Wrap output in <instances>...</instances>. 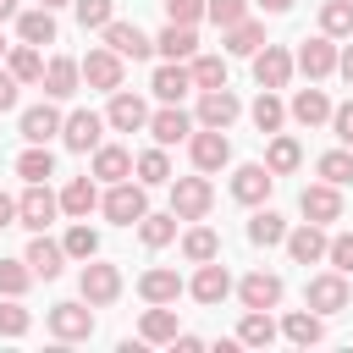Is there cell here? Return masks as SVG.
Listing matches in <instances>:
<instances>
[{
    "label": "cell",
    "instance_id": "1",
    "mask_svg": "<svg viewBox=\"0 0 353 353\" xmlns=\"http://www.w3.org/2000/svg\"><path fill=\"white\" fill-rule=\"evenodd\" d=\"M99 210L116 221V226H138L143 215H149V199H143V182H110V193L99 199Z\"/></svg>",
    "mask_w": 353,
    "mask_h": 353
},
{
    "label": "cell",
    "instance_id": "2",
    "mask_svg": "<svg viewBox=\"0 0 353 353\" xmlns=\"http://www.w3.org/2000/svg\"><path fill=\"white\" fill-rule=\"evenodd\" d=\"M303 303H309L314 314H342V309L353 303V287H347V276H342V270H325V276H309Z\"/></svg>",
    "mask_w": 353,
    "mask_h": 353
},
{
    "label": "cell",
    "instance_id": "3",
    "mask_svg": "<svg viewBox=\"0 0 353 353\" xmlns=\"http://www.w3.org/2000/svg\"><path fill=\"white\" fill-rule=\"evenodd\" d=\"M210 204H215V188L204 176H171V210H176V221H204Z\"/></svg>",
    "mask_w": 353,
    "mask_h": 353
},
{
    "label": "cell",
    "instance_id": "4",
    "mask_svg": "<svg viewBox=\"0 0 353 353\" xmlns=\"http://www.w3.org/2000/svg\"><path fill=\"white\" fill-rule=\"evenodd\" d=\"M77 292H83L94 309H105V303H116V298H121V270H116V265H105V259H88V265H83V276H77Z\"/></svg>",
    "mask_w": 353,
    "mask_h": 353
},
{
    "label": "cell",
    "instance_id": "5",
    "mask_svg": "<svg viewBox=\"0 0 353 353\" xmlns=\"http://www.w3.org/2000/svg\"><path fill=\"white\" fill-rule=\"evenodd\" d=\"M55 215H61V199L50 193V182H28V193L17 199V221H22L28 232H44Z\"/></svg>",
    "mask_w": 353,
    "mask_h": 353
},
{
    "label": "cell",
    "instance_id": "6",
    "mask_svg": "<svg viewBox=\"0 0 353 353\" xmlns=\"http://www.w3.org/2000/svg\"><path fill=\"white\" fill-rule=\"evenodd\" d=\"M50 331L61 336V342H88L94 336V303L83 298V303H55L50 309Z\"/></svg>",
    "mask_w": 353,
    "mask_h": 353
},
{
    "label": "cell",
    "instance_id": "7",
    "mask_svg": "<svg viewBox=\"0 0 353 353\" xmlns=\"http://www.w3.org/2000/svg\"><path fill=\"white\" fill-rule=\"evenodd\" d=\"M336 55H342V50L331 44V33H320V39H303L292 61H298V72H303L309 83H320V77H331V72H336Z\"/></svg>",
    "mask_w": 353,
    "mask_h": 353
},
{
    "label": "cell",
    "instance_id": "8",
    "mask_svg": "<svg viewBox=\"0 0 353 353\" xmlns=\"http://www.w3.org/2000/svg\"><path fill=\"white\" fill-rule=\"evenodd\" d=\"M83 83L99 88V94H116V88H121V55H116L110 44L88 50V55H83Z\"/></svg>",
    "mask_w": 353,
    "mask_h": 353
},
{
    "label": "cell",
    "instance_id": "9",
    "mask_svg": "<svg viewBox=\"0 0 353 353\" xmlns=\"http://www.w3.org/2000/svg\"><path fill=\"white\" fill-rule=\"evenodd\" d=\"M243 116V99L232 94V88H199V127H232Z\"/></svg>",
    "mask_w": 353,
    "mask_h": 353
},
{
    "label": "cell",
    "instance_id": "10",
    "mask_svg": "<svg viewBox=\"0 0 353 353\" xmlns=\"http://www.w3.org/2000/svg\"><path fill=\"white\" fill-rule=\"evenodd\" d=\"M105 116H94V110H72L66 116V127H61V143L72 149V154H88V149H99V138H105Z\"/></svg>",
    "mask_w": 353,
    "mask_h": 353
},
{
    "label": "cell",
    "instance_id": "11",
    "mask_svg": "<svg viewBox=\"0 0 353 353\" xmlns=\"http://www.w3.org/2000/svg\"><path fill=\"white\" fill-rule=\"evenodd\" d=\"M188 154H193L199 171H221V165L232 160V138H226L221 127H199V132L188 138Z\"/></svg>",
    "mask_w": 353,
    "mask_h": 353
},
{
    "label": "cell",
    "instance_id": "12",
    "mask_svg": "<svg viewBox=\"0 0 353 353\" xmlns=\"http://www.w3.org/2000/svg\"><path fill=\"white\" fill-rule=\"evenodd\" d=\"M298 210H303V221H342V188L336 182H314V188H303L298 193Z\"/></svg>",
    "mask_w": 353,
    "mask_h": 353
},
{
    "label": "cell",
    "instance_id": "13",
    "mask_svg": "<svg viewBox=\"0 0 353 353\" xmlns=\"http://www.w3.org/2000/svg\"><path fill=\"white\" fill-rule=\"evenodd\" d=\"M325 248H331V237H325L320 221H303V226L287 232V254H292V265H320Z\"/></svg>",
    "mask_w": 353,
    "mask_h": 353
},
{
    "label": "cell",
    "instance_id": "14",
    "mask_svg": "<svg viewBox=\"0 0 353 353\" xmlns=\"http://www.w3.org/2000/svg\"><path fill=\"white\" fill-rule=\"evenodd\" d=\"M105 44H110L121 61H149V50H154V39H149L138 22H105Z\"/></svg>",
    "mask_w": 353,
    "mask_h": 353
},
{
    "label": "cell",
    "instance_id": "15",
    "mask_svg": "<svg viewBox=\"0 0 353 353\" xmlns=\"http://www.w3.org/2000/svg\"><path fill=\"white\" fill-rule=\"evenodd\" d=\"M237 298H243V309H276L281 303V276L276 270H248L237 281Z\"/></svg>",
    "mask_w": 353,
    "mask_h": 353
},
{
    "label": "cell",
    "instance_id": "16",
    "mask_svg": "<svg viewBox=\"0 0 353 353\" xmlns=\"http://www.w3.org/2000/svg\"><path fill=\"white\" fill-rule=\"evenodd\" d=\"M292 66H298V61H292L281 44H265V50L254 55V83H259V88H287Z\"/></svg>",
    "mask_w": 353,
    "mask_h": 353
},
{
    "label": "cell",
    "instance_id": "17",
    "mask_svg": "<svg viewBox=\"0 0 353 353\" xmlns=\"http://www.w3.org/2000/svg\"><path fill=\"white\" fill-rule=\"evenodd\" d=\"M270 188H276V171L270 165H237V176H232V199L237 204H265Z\"/></svg>",
    "mask_w": 353,
    "mask_h": 353
},
{
    "label": "cell",
    "instance_id": "18",
    "mask_svg": "<svg viewBox=\"0 0 353 353\" xmlns=\"http://www.w3.org/2000/svg\"><path fill=\"white\" fill-rule=\"evenodd\" d=\"M188 292H193L204 309H215V303L232 292V270H226V265H215V259H204V265H199V276L188 281Z\"/></svg>",
    "mask_w": 353,
    "mask_h": 353
},
{
    "label": "cell",
    "instance_id": "19",
    "mask_svg": "<svg viewBox=\"0 0 353 353\" xmlns=\"http://www.w3.org/2000/svg\"><path fill=\"white\" fill-rule=\"evenodd\" d=\"M77 83H83V61H72V55H50V66H44V94H50V99H72Z\"/></svg>",
    "mask_w": 353,
    "mask_h": 353
},
{
    "label": "cell",
    "instance_id": "20",
    "mask_svg": "<svg viewBox=\"0 0 353 353\" xmlns=\"http://www.w3.org/2000/svg\"><path fill=\"white\" fill-rule=\"evenodd\" d=\"M149 132H154V143H160V149H171V143L193 138V116H188L182 105H165V110H154V116H149Z\"/></svg>",
    "mask_w": 353,
    "mask_h": 353
},
{
    "label": "cell",
    "instance_id": "21",
    "mask_svg": "<svg viewBox=\"0 0 353 353\" xmlns=\"http://www.w3.org/2000/svg\"><path fill=\"white\" fill-rule=\"evenodd\" d=\"M149 88H154V99H165V105H176L188 88H193V66H182V61H165V66H154V77H149Z\"/></svg>",
    "mask_w": 353,
    "mask_h": 353
},
{
    "label": "cell",
    "instance_id": "22",
    "mask_svg": "<svg viewBox=\"0 0 353 353\" xmlns=\"http://www.w3.org/2000/svg\"><path fill=\"white\" fill-rule=\"evenodd\" d=\"M287 116L298 121V127H320V121H331V99H325V88H298L292 94V105H287Z\"/></svg>",
    "mask_w": 353,
    "mask_h": 353
},
{
    "label": "cell",
    "instance_id": "23",
    "mask_svg": "<svg viewBox=\"0 0 353 353\" xmlns=\"http://www.w3.org/2000/svg\"><path fill=\"white\" fill-rule=\"evenodd\" d=\"M105 121L116 127V132H138V127H149V105L138 99V94H110V110H105Z\"/></svg>",
    "mask_w": 353,
    "mask_h": 353
},
{
    "label": "cell",
    "instance_id": "24",
    "mask_svg": "<svg viewBox=\"0 0 353 353\" xmlns=\"http://www.w3.org/2000/svg\"><path fill=\"white\" fill-rule=\"evenodd\" d=\"M61 127H66V116L55 105H28L22 110V138L28 143H50V138H61Z\"/></svg>",
    "mask_w": 353,
    "mask_h": 353
},
{
    "label": "cell",
    "instance_id": "25",
    "mask_svg": "<svg viewBox=\"0 0 353 353\" xmlns=\"http://www.w3.org/2000/svg\"><path fill=\"white\" fill-rule=\"evenodd\" d=\"M127 176H132V154L121 143H99L94 149V182L110 188V182H127Z\"/></svg>",
    "mask_w": 353,
    "mask_h": 353
},
{
    "label": "cell",
    "instance_id": "26",
    "mask_svg": "<svg viewBox=\"0 0 353 353\" xmlns=\"http://www.w3.org/2000/svg\"><path fill=\"white\" fill-rule=\"evenodd\" d=\"M22 259L33 265V276H39V281H55V276H61V259H66V243H50V237L39 232V237L28 243V254H22Z\"/></svg>",
    "mask_w": 353,
    "mask_h": 353
},
{
    "label": "cell",
    "instance_id": "27",
    "mask_svg": "<svg viewBox=\"0 0 353 353\" xmlns=\"http://www.w3.org/2000/svg\"><path fill=\"white\" fill-rule=\"evenodd\" d=\"M138 292H143V303H176V298H182V276L165 270V265H160V270H143V276H138Z\"/></svg>",
    "mask_w": 353,
    "mask_h": 353
},
{
    "label": "cell",
    "instance_id": "28",
    "mask_svg": "<svg viewBox=\"0 0 353 353\" xmlns=\"http://www.w3.org/2000/svg\"><path fill=\"white\" fill-rule=\"evenodd\" d=\"M154 50H160L165 61H193V55H199V33L182 28V22H165V33L154 39Z\"/></svg>",
    "mask_w": 353,
    "mask_h": 353
},
{
    "label": "cell",
    "instance_id": "29",
    "mask_svg": "<svg viewBox=\"0 0 353 353\" xmlns=\"http://www.w3.org/2000/svg\"><path fill=\"white\" fill-rule=\"evenodd\" d=\"M99 204V188H94V171L88 176H72L66 188H61V210L66 215H77V221H88V210Z\"/></svg>",
    "mask_w": 353,
    "mask_h": 353
},
{
    "label": "cell",
    "instance_id": "30",
    "mask_svg": "<svg viewBox=\"0 0 353 353\" xmlns=\"http://www.w3.org/2000/svg\"><path fill=\"white\" fill-rule=\"evenodd\" d=\"M17 39H22V44H55V11H50V6L22 11V17H17Z\"/></svg>",
    "mask_w": 353,
    "mask_h": 353
},
{
    "label": "cell",
    "instance_id": "31",
    "mask_svg": "<svg viewBox=\"0 0 353 353\" xmlns=\"http://www.w3.org/2000/svg\"><path fill=\"white\" fill-rule=\"evenodd\" d=\"M6 66H11L17 83H44V55H39V44H11V50H6Z\"/></svg>",
    "mask_w": 353,
    "mask_h": 353
},
{
    "label": "cell",
    "instance_id": "32",
    "mask_svg": "<svg viewBox=\"0 0 353 353\" xmlns=\"http://www.w3.org/2000/svg\"><path fill=\"white\" fill-rule=\"evenodd\" d=\"M281 336H287V342H298V347H309V342H320V336H325V325H320V314L303 303V309H292V314L281 320Z\"/></svg>",
    "mask_w": 353,
    "mask_h": 353
},
{
    "label": "cell",
    "instance_id": "33",
    "mask_svg": "<svg viewBox=\"0 0 353 353\" xmlns=\"http://www.w3.org/2000/svg\"><path fill=\"white\" fill-rule=\"evenodd\" d=\"M265 50V22L243 17L237 28H226V55H259Z\"/></svg>",
    "mask_w": 353,
    "mask_h": 353
},
{
    "label": "cell",
    "instance_id": "34",
    "mask_svg": "<svg viewBox=\"0 0 353 353\" xmlns=\"http://www.w3.org/2000/svg\"><path fill=\"white\" fill-rule=\"evenodd\" d=\"M17 176H22V182H50V176H55V154H50L44 143H28V149L17 154Z\"/></svg>",
    "mask_w": 353,
    "mask_h": 353
},
{
    "label": "cell",
    "instance_id": "35",
    "mask_svg": "<svg viewBox=\"0 0 353 353\" xmlns=\"http://www.w3.org/2000/svg\"><path fill=\"white\" fill-rule=\"evenodd\" d=\"M182 259H188V265L221 259V237H215L210 226H188V232H182Z\"/></svg>",
    "mask_w": 353,
    "mask_h": 353
},
{
    "label": "cell",
    "instance_id": "36",
    "mask_svg": "<svg viewBox=\"0 0 353 353\" xmlns=\"http://www.w3.org/2000/svg\"><path fill=\"white\" fill-rule=\"evenodd\" d=\"M237 342H243V347H270V342H276V320H270V309H248L243 325H237Z\"/></svg>",
    "mask_w": 353,
    "mask_h": 353
},
{
    "label": "cell",
    "instance_id": "37",
    "mask_svg": "<svg viewBox=\"0 0 353 353\" xmlns=\"http://www.w3.org/2000/svg\"><path fill=\"white\" fill-rule=\"evenodd\" d=\"M265 165H270L276 176H287V171H298V165H303V149H298V138H287V132H276V138H270V149H265Z\"/></svg>",
    "mask_w": 353,
    "mask_h": 353
},
{
    "label": "cell",
    "instance_id": "38",
    "mask_svg": "<svg viewBox=\"0 0 353 353\" xmlns=\"http://www.w3.org/2000/svg\"><path fill=\"white\" fill-rule=\"evenodd\" d=\"M248 243H254V248H276V243H287V221H281L276 210H259V215L248 221Z\"/></svg>",
    "mask_w": 353,
    "mask_h": 353
},
{
    "label": "cell",
    "instance_id": "39",
    "mask_svg": "<svg viewBox=\"0 0 353 353\" xmlns=\"http://www.w3.org/2000/svg\"><path fill=\"white\" fill-rule=\"evenodd\" d=\"M132 171H138V182H143V188L171 182V160H165V149H160V143H154V149H143V154L132 160Z\"/></svg>",
    "mask_w": 353,
    "mask_h": 353
},
{
    "label": "cell",
    "instance_id": "40",
    "mask_svg": "<svg viewBox=\"0 0 353 353\" xmlns=\"http://www.w3.org/2000/svg\"><path fill=\"white\" fill-rule=\"evenodd\" d=\"M281 121H287V105L276 99V88H259V99H254V127H259V132H281Z\"/></svg>",
    "mask_w": 353,
    "mask_h": 353
},
{
    "label": "cell",
    "instance_id": "41",
    "mask_svg": "<svg viewBox=\"0 0 353 353\" xmlns=\"http://www.w3.org/2000/svg\"><path fill=\"white\" fill-rule=\"evenodd\" d=\"M138 336H143V342H176V314H171L165 303H154V309L143 314V325H138Z\"/></svg>",
    "mask_w": 353,
    "mask_h": 353
},
{
    "label": "cell",
    "instance_id": "42",
    "mask_svg": "<svg viewBox=\"0 0 353 353\" xmlns=\"http://www.w3.org/2000/svg\"><path fill=\"white\" fill-rule=\"evenodd\" d=\"M320 33L347 39V33H353V0H325V6H320Z\"/></svg>",
    "mask_w": 353,
    "mask_h": 353
},
{
    "label": "cell",
    "instance_id": "43",
    "mask_svg": "<svg viewBox=\"0 0 353 353\" xmlns=\"http://www.w3.org/2000/svg\"><path fill=\"white\" fill-rule=\"evenodd\" d=\"M28 281H39L28 259H0V292H6V298H22Z\"/></svg>",
    "mask_w": 353,
    "mask_h": 353
},
{
    "label": "cell",
    "instance_id": "44",
    "mask_svg": "<svg viewBox=\"0 0 353 353\" xmlns=\"http://www.w3.org/2000/svg\"><path fill=\"white\" fill-rule=\"evenodd\" d=\"M138 237H143L149 248H165V243L176 237V210H171V215H143V221H138Z\"/></svg>",
    "mask_w": 353,
    "mask_h": 353
},
{
    "label": "cell",
    "instance_id": "45",
    "mask_svg": "<svg viewBox=\"0 0 353 353\" xmlns=\"http://www.w3.org/2000/svg\"><path fill=\"white\" fill-rule=\"evenodd\" d=\"M61 243H66V259H94V254H99V232H94L88 221H77Z\"/></svg>",
    "mask_w": 353,
    "mask_h": 353
},
{
    "label": "cell",
    "instance_id": "46",
    "mask_svg": "<svg viewBox=\"0 0 353 353\" xmlns=\"http://www.w3.org/2000/svg\"><path fill=\"white\" fill-rule=\"evenodd\" d=\"M325 182H336V188H347L353 182V149H331V154H320V165H314Z\"/></svg>",
    "mask_w": 353,
    "mask_h": 353
},
{
    "label": "cell",
    "instance_id": "47",
    "mask_svg": "<svg viewBox=\"0 0 353 353\" xmlns=\"http://www.w3.org/2000/svg\"><path fill=\"white\" fill-rule=\"evenodd\" d=\"M193 88H226V61L221 55H193Z\"/></svg>",
    "mask_w": 353,
    "mask_h": 353
},
{
    "label": "cell",
    "instance_id": "48",
    "mask_svg": "<svg viewBox=\"0 0 353 353\" xmlns=\"http://www.w3.org/2000/svg\"><path fill=\"white\" fill-rule=\"evenodd\" d=\"M72 11L83 28H99V33H105V22H116V0H72Z\"/></svg>",
    "mask_w": 353,
    "mask_h": 353
},
{
    "label": "cell",
    "instance_id": "49",
    "mask_svg": "<svg viewBox=\"0 0 353 353\" xmlns=\"http://www.w3.org/2000/svg\"><path fill=\"white\" fill-rule=\"evenodd\" d=\"M28 325H33V314H28L17 298H6V303H0V336H28Z\"/></svg>",
    "mask_w": 353,
    "mask_h": 353
},
{
    "label": "cell",
    "instance_id": "50",
    "mask_svg": "<svg viewBox=\"0 0 353 353\" xmlns=\"http://www.w3.org/2000/svg\"><path fill=\"white\" fill-rule=\"evenodd\" d=\"M204 17H210L215 28H237V22L248 17V0H210V6H204Z\"/></svg>",
    "mask_w": 353,
    "mask_h": 353
},
{
    "label": "cell",
    "instance_id": "51",
    "mask_svg": "<svg viewBox=\"0 0 353 353\" xmlns=\"http://www.w3.org/2000/svg\"><path fill=\"white\" fill-rule=\"evenodd\" d=\"M325 259H331V270L353 276V232H336V237H331V248H325Z\"/></svg>",
    "mask_w": 353,
    "mask_h": 353
},
{
    "label": "cell",
    "instance_id": "52",
    "mask_svg": "<svg viewBox=\"0 0 353 353\" xmlns=\"http://www.w3.org/2000/svg\"><path fill=\"white\" fill-rule=\"evenodd\" d=\"M204 6H210V0H165V22H182V28H193V22L204 17Z\"/></svg>",
    "mask_w": 353,
    "mask_h": 353
},
{
    "label": "cell",
    "instance_id": "53",
    "mask_svg": "<svg viewBox=\"0 0 353 353\" xmlns=\"http://www.w3.org/2000/svg\"><path fill=\"white\" fill-rule=\"evenodd\" d=\"M331 127H336V138H342V143H347V149H353V99H347V105H336V110H331Z\"/></svg>",
    "mask_w": 353,
    "mask_h": 353
},
{
    "label": "cell",
    "instance_id": "54",
    "mask_svg": "<svg viewBox=\"0 0 353 353\" xmlns=\"http://www.w3.org/2000/svg\"><path fill=\"white\" fill-rule=\"evenodd\" d=\"M17 88H22V83H17V77H11V66H6V72H0V110H11V105H17Z\"/></svg>",
    "mask_w": 353,
    "mask_h": 353
},
{
    "label": "cell",
    "instance_id": "55",
    "mask_svg": "<svg viewBox=\"0 0 353 353\" xmlns=\"http://www.w3.org/2000/svg\"><path fill=\"white\" fill-rule=\"evenodd\" d=\"M11 221H17V199H11V193H0V226H11Z\"/></svg>",
    "mask_w": 353,
    "mask_h": 353
},
{
    "label": "cell",
    "instance_id": "56",
    "mask_svg": "<svg viewBox=\"0 0 353 353\" xmlns=\"http://www.w3.org/2000/svg\"><path fill=\"white\" fill-rule=\"evenodd\" d=\"M336 72H342V77H347V83H353V44H347V50H342V55H336Z\"/></svg>",
    "mask_w": 353,
    "mask_h": 353
},
{
    "label": "cell",
    "instance_id": "57",
    "mask_svg": "<svg viewBox=\"0 0 353 353\" xmlns=\"http://www.w3.org/2000/svg\"><path fill=\"white\" fill-rule=\"evenodd\" d=\"M259 6H265L270 17H281V11H292V0H259Z\"/></svg>",
    "mask_w": 353,
    "mask_h": 353
},
{
    "label": "cell",
    "instance_id": "58",
    "mask_svg": "<svg viewBox=\"0 0 353 353\" xmlns=\"http://www.w3.org/2000/svg\"><path fill=\"white\" fill-rule=\"evenodd\" d=\"M6 17H22V11H17V0H0V22H6Z\"/></svg>",
    "mask_w": 353,
    "mask_h": 353
},
{
    "label": "cell",
    "instance_id": "59",
    "mask_svg": "<svg viewBox=\"0 0 353 353\" xmlns=\"http://www.w3.org/2000/svg\"><path fill=\"white\" fill-rule=\"evenodd\" d=\"M39 6H50V11H55V6H72V0H39Z\"/></svg>",
    "mask_w": 353,
    "mask_h": 353
},
{
    "label": "cell",
    "instance_id": "60",
    "mask_svg": "<svg viewBox=\"0 0 353 353\" xmlns=\"http://www.w3.org/2000/svg\"><path fill=\"white\" fill-rule=\"evenodd\" d=\"M6 50H11V44H6V33H0V55H6Z\"/></svg>",
    "mask_w": 353,
    "mask_h": 353
}]
</instances>
